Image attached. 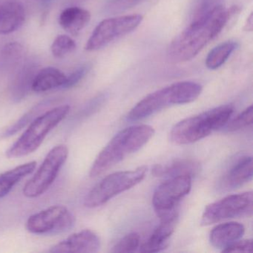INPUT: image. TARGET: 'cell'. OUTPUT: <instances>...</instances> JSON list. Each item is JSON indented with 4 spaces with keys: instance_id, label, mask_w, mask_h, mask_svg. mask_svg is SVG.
<instances>
[{
    "instance_id": "30bf717a",
    "label": "cell",
    "mask_w": 253,
    "mask_h": 253,
    "mask_svg": "<svg viewBox=\"0 0 253 253\" xmlns=\"http://www.w3.org/2000/svg\"><path fill=\"white\" fill-rule=\"evenodd\" d=\"M75 223V216L67 207L55 205L30 216L26 228L36 235H56L70 230Z\"/></svg>"
},
{
    "instance_id": "7a4b0ae2",
    "label": "cell",
    "mask_w": 253,
    "mask_h": 253,
    "mask_svg": "<svg viewBox=\"0 0 253 253\" xmlns=\"http://www.w3.org/2000/svg\"><path fill=\"white\" fill-rule=\"evenodd\" d=\"M155 134L149 125L132 126L118 132L103 148L91 166L90 177H95L137 152Z\"/></svg>"
},
{
    "instance_id": "52a82bcc",
    "label": "cell",
    "mask_w": 253,
    "mask_h": 253,
    "mask_svg": "<svg viewBox=\"0 0 253 253\" xmlns=\"http://www.w3.org/2000/svg\"><path fill=\"white\" fill-rule=\"evenodd\" d=\"M140 14L120 16L106 19L94 29L85 45V50L95 51L134 32L143 21Z\"/></svg>"
},
{
    "instance_id": "8fae6325",
    "label": "cell",
    "mask_w": 253,
    "mask_h": 253,
    "mask_svg": "<svg viewBox=\"0 0 253 253\" xmlns=\"http://www.w3.org/2000/svg\"><path fill=\"white\" fill-rule=\"evenodd\" d=\"M192 177L190 175L170 177L157 188L152 198V204L160 218L175 211L176 205L190 192Z\"/></svg>"
},
{
    "instance_id": "277c9868",
    "label": "cell",
    "mask_w": 253,
    "mask_h": 253,
    "mask_svg": "<svg viewBox=\"0 0 253 253\" xmlns=\"http://www.w3.org/2000/svg\"><path fill=\"white\" fill-rule=\"evenodd\" d=\"M233 113V106L225 105L186 118L173 127L171 140L177 145L195 143L226 126Z\"/></svg>"
},
{
    "instance_id": "44dd1931",
    "label": "cell",
    "mask_w": 253,
    "mask_h": 253,
    "mask_svg": "<svg viewBox=\"0 0 253 253\" xmlns=\"http://www.w3.org/2000/svg\"><path fill=\"white\" fill-rule=\"evenodd\" d=\"M36 72V66L32 63H28L22 66L18 71L11 87V94L15 100H21L26 97L28 91L32 89V82Z\"/></svg>"
},
{
    "instance_id": "2e32d148",
    "label": "cell",
    "mask_w": 253,
    "mask_h": 253,
    "mask_svg": "<svg viewBox=\"0 0 253 253\" xmlns=\"http://www.w3.org/2000/svg\"><path fill=\"white\" fill-rule=\"evenodd\" d=\"M245 232L244 225L237 222L221 223L213 228L210 232V241L217 249L226 248L242 238Z\"/></svg>"
},
{
    "instance_id": "e0dca14e",
    "label": "cell",
    "mask_w": 253,
    "mask_h": 253,
    "mask_svg": "<svg viewBox=\"0 0 253 253\" xmlns=\"http://www.w3.org/2000/svg\"><path fill=\"white\" fill-rule=\"evenodd\" d=\"M200 165L198 162L190 159H177L155 166L152 174L155 177H174L180 175H195L199 171Z\"/></svg>"
},
{
    "instance_id": "603a6c76",
    "label": "cell",
    "mask_w": 253,
    "mask_h": 253,
    "mask_svg": "<svg viewBox=\"0 0 253 253\" xmlns=\"http://www.w3.org/2000/svg\"><path fill=\"white\" fill-rule=\"evenodd\" d=\"M25 49L21 44L9 42L0 48V66L11 68L17 66L24 57Z\"/></svg>"
},
{
    "instance_id": "4316f807",
    "label": "cell",
    "mask_w": 253,
    "mask_h": 253,
    "mask_svg": "<svg viewBox=\"0 0 253 253\" xmlns=\"http://www.w3.org/2000/svg\"><path fill=\"white\" fill-rule=\"evenodd\" d=\"M253 122V106L243 111L241 114L237 115L233 120L228 122L226 124V130L228 131H235L241 128L248 127L252 125Z\"/></svg>"
},
{
    "instance_id": "ba28073f",
    "label": "cell",
    "mask_w": 253,
    "mask_h": 253,
    "mask_svg": "<svg viewBox=\"0 0 253 253\" xmlns=\"http://www.w3.org/2000/svg\"><path fill=\"white\" fill-rule=\"evenodd\" d=\"M69 156V149L65 145L53 148L44 159L35 175L23 188L26 198H35L43 195L57 178Z\"/></svg>"
},
{
    "instance_id": "3957f363",
    "label": "cell",
    "mask_w": 253,
    "mask_h": 253,
    "mask_svg": "<svg viewBox=\"0 0 253 253\" xmlns=\"http://www.w3.org/2000/svg\"><path fill=\"white\" fill-rule=\"evenodd\" d=\"M202 90L199 84L192 81L171 84L140 100L130 111L127 118L130 121H140L169 106L192 103L201 95Z\"/></svg>"
},
{
    "instance_id": "d6986e66",
    "label": "cell",
    "mask_w": 253,
    "mask_h": 253,
    "mask_svg": "<svg viewBox=\"0 0 253 253\" xmlns=\"http://www.w3.org/2000/svg\"><path fill=\"white\" fill-rule=\"evenodd\" d=\"M66 76L59 69L47 67L38 72L32 82V90L41 93L55 88H63Z\"/></svg>"
},
{
    "instance_id": "7402d4cb",
    "label": "cell",
    "mask_w": 253,
    "mask_h": 253,
    "mask_svg": "<svg viewBox=\"0 0 253 253\" xmlns=\"http://www.w3.org/2000/svg\"><path fill=\"white\" fill-rule=\"evenodd\" d=\"M237 45V42L234 41L219 44L209 53L206 59V66L210 70L219 69L236 49Z\"/></svg>"
},
{
    "instance_id": "5bb4252c",
    "label": "cell",
    "mask_w": 253,
    "mask_h": 253,
    "mask_svg": "<svg viewBox=\"0 0 253 253\" xmlns=\"http://www.w3.org/2000/svg\"><path fill=\"white\" fill-rule=\"evenodd\" d=\"M177 213L174 211L161 218V222L150 238L140 247L142 253H157L168 246L169 240L172 235L177 222Z\"/></svg>"
},
{
    "instance_id": "9c48e42d",
    "label": "cell",
    "mask_w": 253,
    "mask_h": 253,
    "mask_svg": "<svg viewBox=\"0 0 253 253\" xmlns=\"http://www.w3.org/2000/svg\"><path fill=\"white\" fill-rule=\"evenodd\" d=\"M253 207L252 192L229 195L209 205L204 210L201 223L208 226L227 219L251 215Z\"/></svg>"
},
{
    "instance_id": "4fadbf2b",
    "label": "cell",
    "mask_w": 253,
    "mask_h": 253,
    "mask_svg": "<svg viewBox=\"0 0 253 253\" xmlns=\"http://www.w3.org/2000/svg\"><path fill=\"white\" fill-rule=\"evenodd\" d=\"M26 20L24 7L18 0H0V35L20 29Z\"/></svg>"
},
{
    "instance_id": "7c38bea8",
    "label": "cell",
    "mask_w": 253,
    "mask_h": 253,
    "mask_svg": "<svg viewBox=\"0 0 253 253\" xmlns=\"http://www.w3.org/2000/svg\"><path fill=\"white\" fill-rule=\"evenodd\" d=\"M100 247V238L97 234L89 229H84L53 246L49 252L53 253H97Z\"/></svg>"
},
{
    "instance_id": "d4e9b609",
    "label": "cell",
    "mask_w": 253,
    "mask_h": 253,
    "mask_svg": "<svg viewBox=\"0 0 253 253\" xmlns=\"http://www.w3.org/2000/svg\"><path fill=\"white\" fill-rule=\"evenodd\" d=\"M76 49V43L70 37L59 35L54 40L51 46V53L57 58H61L73 52Z\"/></svg>"
},
{
    "instance_id": "484cf974",
    "label": "cell",
    "mask_w": 253,
    "mask_h": 253,
    "mask_svg": "<svg viewBox=\"0 0 253 253\" xmlns=\"http://www.w3.org/2000/svg\"><path fill=\"white\" fill-rule=\"evenodd\" d=\"M140 235L135 232L128 234L121 238L113 247V253H133L140 246Z\"/></svg>"
},
{
    "instance_id": "cb8c5ba5",
    "label": "cell",
    "mask_w": 253,
    "mask_h": 253,
    "mask_svg": "<svg viewBox=\"0 0 253 253\" xmlns=\"http://www.w3.org/2000/svg\"><path fill=\"white\" fill-rule=\"evenodd\" d=\"M48 103H49V102H42V103L36 105L27 113L25 114L14 125L10 126L8 129L5 130L2 136L5 137H11V136L14 135L16 133L18 132L22 128H24L27 124L32 122L37 117L39 116L40 113L46 107Z\"/></svg>"
},
{
    "instance_id": "4dcf8cb0",
    "label": "cell",
    "mask_w": 253,
    "mask_h": 253,
    "mask_svg": "<svg viewBox=\"0 0 253 253\" xmlns=\"http://www.w3.org/2000/svg\"><path fill=\"white\" fill-rule=\"evenodd\" d=\"M253 28V14H250L246 21L245 25H244V30L247 32H252Z\"/></svg>"
},
{
    "instance_id": "8992f818",
    "label": "cell",
    "mask_w": 253,
    "mask_h": 253,
    "mask_svg": "<svg viewBox=\"0 0 253 253\" xmlns=\"http://www.w3.org/2000/svg\"><path fill=\"white\" fill-rule=\"evenodd\" d=\"M146 172L147 167H140L106 176L87 194L84 205L91 209L103 205L116 195L140 183L146 177Z\"/></svg>"
},
{
    "instance_id": "f1b7e54d",
    "label": "cell",
    "mask_w": 253,
    "mask_h": 253,
    "mask_svg": "<svg viewBox=\"0 0 253 253\" xmlns=\"http://www.w3.org/2000/svg\"><path fill=\"white\" fill-rule=\"evenodd\" d=\"M91 66L89 63H85L74 71L69 76L66 77V83L63 88H71L78 85L89 72Z\"/></svg>"
},
{
    "instance_id": "5b68a950",
    "label": "cell",
    "mask_w": 253,
    "mask_h": 253,
    "mask_svg": "<svg viewBox=\"0 0 253 253\" xmlns=\"http://www.w3.org/2000/svg\"><path fill=\"white\" fill-rule=\"evenodd\" d=\"M70 111L68 105L59 106L37 117L21 137L6 152L8 158H21L36 151L48 133L54 129Z\"/></svg>"
},
{
    "instance_id": "ffe728a7",
    "label": "cell",
    "mask_w": 253,
    "mask_h": 253,
    "mask_svg": "<svg viewBox=\"0 0 253 253\" xmlns=\"http://www.w3.org/2000/svg\"><path fill=\"white\" fill-rule=\"evenodd\" d=\"M36 161H31L0 174V199L5 198L17 183L35 171Z\"/></svg>"
},
{
    "instance_id": "83f0119b",
    "label": "cell",
    "mask_w": 253,
    "mask_h": 253,
    "mask_svg": "<svg viewBox=\"0 0 253 253\" xmlns=\"http://www.w3.org/2000/svg\"><path fill=\"white\" fill-rule=\"evenodd\" d=\"M145 0H109L106 5V11L115 14L124 12L140 5Z\"/></svg>"
},
{
    "instance_id": "ac0fdd59",
    "label": "cell",
    "mask_w": 253,
    "mask_h": 253,
    "mask_svg": "<svg viewBox=\"0 0 253 253\" xmlns=\"http://www.w3.org/2000/svg\"><path fill=\"white\" fill-rule=\"evenodd\" d=\"M91 20L89 11L79 7H70L62 11L59 23L66 32L73 36L78 35L88 26Z\"/></svg>"
},
{
    "instance_id": "6da1fadb",
    "label": "cell",
    "mask_w": 253,
    "mask_h": 253,
    "mask_svg": "<svg viewBox=\"0 0 253 253\" xmlns=\"http://www.w3.org/2000/svg\"><path fill=\"white\" fill-rule=\"evenodd\" d=\"M238 12L236 7L226 10L221 4L200 17L179 35L168 49L169 60L174 63H185L195 58L211 41L217 38L231 17Z\"/></svg>"
},
{
    "instance_id": "9a60e30c",
    "label": "cell",
    "mask_w": 253,
    "mask_h": 253,
    "mask_svg": "<svg viewBox=\"0 0 253 253\" xmlns=\"http://www.w3.org/2000/svg\"><path fill=\"white\" fill-rule=\"evenodd\" d=\"M253 166L252 157L240 158L225 174L221 182L222 188L232 190L250 182L253 178Z\"/></svg>"
},
{
    "instance_id": "f546056e",
    "label": "cell",
    "mask_w": 253,
    "mask_h": 253,
    "mask_svg": "<svg viewBox=\"0 0 253 253\" xmlns=\"http://www.w3.org/2000/svg\"><path fill=\"white\" fill-rule=\"evenodd\" d=\"M253 247L252 240H238L223 249L222 251L223 253H252Z\"/></svg>"
}]
</instances>
